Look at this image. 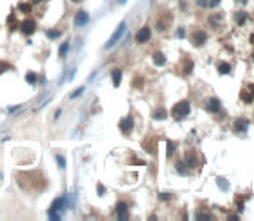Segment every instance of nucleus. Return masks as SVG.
<instances>
[{"label": "nucleus", "instance_id": "f257e3e1", "mask_svg": "<svg viewBox=\"0 0 254 221\" xmlns=\"http://www.w3.org/2000/svg\"><path fill=\"white\" fill-rule=\"evenodd\" d=\"M190 114V102L188 100H180L173 105L171 109V116L175 118L176 121H182L183 118H187Z\"/></svg>", "mask_w": 254, "mask_h": 221}, {"label": "nucleus", "instance_id": "f03ea898", "mask_svg": "<svg viewBox=\"0 0 254 221\" xmlns=\"http://www.w3.org/2000/svg\"><path fill=\"white\" fill-rule=\"evenodd\" d=\"M190 40H192V43H194L195 47H201V45H204V43H206L208 35H206L202 30H197V31H194V33L190 35Z\"/></svg>", "mask_w": 254, "mask_h": 221}, {"label": "nucleus", "instance_id": "7ed1b4c3", "mask_svg": "<svg viewBox=\"0 0 254 221\" xmlns=\"http://www.w3.org/2000/svg\"><path fill=\"white\" fill-rule=\"evenodd\" d=\"M125 28H126V24H125V23H121L120 26L116 28V31H114V33H112V36L109 38V41H107V45H105V49H111V47L114 45V43H116L118 40H120L121 35L125 33Z\"/></svg>", "mask_w": 254, "mask_h": 221}, {"label": "nucleus", "instance_id": "20e7f679", "mask_svg": "<svg viewBox=\"0 0 254 221\" xmlns=\"http://www.w3.org/2000/svg\"><path fill=\"white\" fill-rule=\"evenodd\" d=\"M233 131L235 133H244V131H247V128H249V121L246 119V118H237L235 121H233Z\"/></svg>", "mask_w": 254, "mask_h": 221}, {"label": "nucleus", "instance_id": "39448f33", "mask_svg": "<svg viewBox=\"0 0 254 221\" xmlns=\"http://www.w3.org/2000/svg\"><path fill=\"white\" fill-rule=\"evenodd\" d=\"M150 38V28L149 26H144L138 30V33L135 35V40L138 41V43H145V41H149Z\"/></svg>", "mask_w": 254, "mask_h": 221}, {"label": "nucleus", "instance_id": "423d86ee", "mask_svg": "<svg viewBox=\"0 0 254 221\" xmlns=\"http://www.w3.org/2000/svg\"><path fill=\"white\" fill-rule=\"evenodd\" d=\"M206 109H208V113L216 114V113H220L221 104H220V100H218L216 97H211L209 100H208V104H206Z\"/></svg>", "mask_w": 254, "mask_h": 221}, {"label": "nucleus", "instance_id": "0eeeda50", "mask_svg": "<svg viewBox=\"0 0 254 221\" xmlns=\"http://www.w3.org/2000/svg\"><path fill=\"white\" fill-rule=\"evenodd\" d=\"M240 98H242L246 104H251L254 100V85H247L246 90L240 92Z\"/></svg>", "mask_w": 254, "mask_h": 221}, {"label": "nucleus", "instance_id": "6e6552de", "mask_svg": "<svg viewBox=\"0 0 254 221\" xmlns=\"http://www.w3.org/2000/svg\"><path fill=\"white\" fill-rule=\"evenodd\" d=\"M120 128H121L123 133H130L131 128H133V118L128 116V118H125V119H121L120 121Z\"/></svg>", "mask_w": 254, "mask_h": 221}, {"label": "nucleus", "instance_id": "1a4fd4ad", "mask_svg": "<svg viewBox=\"0 0 254 221\" xmlns=\"http://www.w3.org/2000/svg\"><path fill=\"white\" fill-rule=\"evenodd\" d=\"M21 30H22V33H26V35L33 33V31H35V21H31V19L22 21V23H21Z\"/></svg>", "mask_w": 254, "mask_h": 221}, {"label": "nucleus", "instance_id": "9d476101", "mask_svg": "<svg viewBox=\"0 0 254 221\" xmlns=\"http://www.w3.org/2000/svg\"><path fill=\"white\" fill-rule=\"evenodd\" d=\"M88 23V14H86L85 11H80L78 14H76V19H75V24L76 26H83V24Z\"/></svg>", "mask_w": 254, "mask_h": 221}, {"label": "nucleus", "instance_id": "9b49d317", "mask_svg": "<svg viewBox=\"0 0 254 221\" xmlns=\"http://www.w3.org/2000/svg\"><path fill=\"white\" fill-rule=\"evenodd\" d=\"M152 59H154V64H156V66H164L166 64V57L163 52H154Z\"/></svg>", "mask_w": 254, "mask_h": 221}, {"label": "nucleus", "instance_id": "f8f14e48", "mask_svg": "<svg viewBox=\"0 0 254 221\" xmlns=\"http://www.w3.org/2000/svg\"><path fill=\"white\" fill-rule=\"evenodd\" d=\"M116 211H118V214H120V219H125V218H126V211H128L126 202H118L116 204Z\"/></svg>", "mask_w": 254, "mask_h": 221}, {"label": "nucleus", "instance_id": "ddd939ff", "mask_svg": "<svg viewBox=\"0 0 254 221\" xmlns=\"http://www.w3.org/2000/svg\"><path fill=\"white\" fill-rule=\"evenodd\" d=\"M216 68H218V71H220L221 74H230V73H232V66H230L228 62H218Z\"/></svg>", "mask_w": 254, "mask_h": 221}, {"label": "nucleus", "instance_id": "4468645a", "mask_svg": "<svg viewBox=\"0 0 254 221\" xmlns=\"http://www.w3.org/2000/svg\"><path fill=\"white\" fill-rule=\"evenodd\" d=\"M192 69H194V60L185 57V59H183V73H185V74H190Z\"/></svg>", "mask_w": 254, "mask_h": 221}, {"label": "nucleus", "instance_id": "2eb2a0df", "mask_svg": "<svg viewBox=\"0 0 254 221\" xmlns=\"http://www.w3.org/2000/svg\"><path fill=\"white\" fill-rule=\"evenodd\" d=\"M246 21H247V14H246V12H244V11L235 12V23L239 24V26H242Z\"/></svg>", "mask_w": 254, "mask_h": 221}, {"label": "nucleus", "instance_id": "dca6fc26", "mask_svg": "<svg viewBox=\"0 0 254 221\" xmlns=\"http://www.w3.org/2000/svg\"><path fill=\"white\" fill-rule=\"evenodd\" d=\"M185 164L188 166V168H194L195 164H197V161H195V156L194 154H187V156H185Z\"/></svg>", "mask_w": 254, "mask_h": 221}, {"label": "nucleus", "instance_id": "f3484780", "mask_svg": "<svg viewBox=\"0 0 254 221\" xmlns=\"http://www.w3.org/2000/svg\"><path fill=\"white\" fill-rule=\"evenodd\" d=\"M112 83H114V86H120V83H121V69H114V71H112Z\"/></svg>", "mask_w": 254, "mask_h": 221}, {"label": "nucleus", "instance_id": "a211bd4d", "mask_svg": "<svg viewBox=\"0 0 254 221\" xmlns=\"http://www.w3.org/2000/svg\"><path fill=\"white\" fill-rule=\"evenodd\" d=\"M166 116H168V114H166V111L164 109H157V111H154V114H152V118L154 119H166Z\"/></svg>", "mask_w": 254, "mask_h": 221}, {"label": "nucleus", "instance_id": "6ab92c4d", "mask_svg": "<svg viewBox=\"0 0 254 221\" xmlns=\"http://www.w3.org/2000/svg\"><path fill=\"white\" fill-rule=\"evenodd\" d=\"M176 171L180 175H188V166L185 162H176Z\"/></svg>", "mask_w": 254, "mask_h": 221}, {"label": "nucleus", "instance_id": "aec40b11", "mask_svg": "<svg viewBox=\"0 0 254 221\" xmlns=\"http://www.w3.org/2000/svg\"><path fill=\"white\" fill-rule=\"evenodd\" d=\"M221 19H223V16H221V14H214V16H211V17H209V23L214 26V24L221 23Z\"/></svg>", "mask_w": 254, "mask_h": 221}, {"label": "nucleus", "instance_id": "412c9836", "mask_svg": "<svg viewBox=\"0 0 254 221\" xmlns=\"http://www.w3.org/2000/svg\"><path fill=\"white\" fill-rule=\"evenodd\" d=\"M61 206H62V199H57V200H54L52 209H50V211H57V209H61Z\"/></svg>", "mask_w": 254, "mask_h": 221}, {"label": "nucleus", "instance_id": "4be33fe9", "mask_svg": "<svg viewBox=\"0 0 254 221\" xmlns=\"http://www.w3.org/2000/svg\"><path fill=\"white\" fill-rule=\"evenodd\" d=\"M175 149H176V145H175V143H173V142H168V157H171V156H173Z\"/></svg>", "mask_w": 254, "mask_h": 221}, {"label": "nucleus", "instance_id": "5701e85b", "mask_svg": "<svg viewBox=\"0 0 254 221\" xmlns=\"http://www.w3.org/2000/svg\"><path fill=\"white\" fill-rule=\"evenodd\" d=\"M56 159H57V162H59V168H62V169L66 168V159H64L62 156H57Z\"/></svg>", "mask_w": 254, "mask_h": 221}, {"label": "nucleus", "instance_id": "b1692460", "mask_svg": "<svg viewBox=\"0 0 254 221\" xmlns=\"http://www.w3.org/2000/svg\"><path fill=\"white\" fill-rule=\"evenodd\" d=\"M195 218H197V219H202V218H208V219H211V214H208V213H201V211H199L197 214H195Z\"/></svg>", "mask_w": 254, "mask_h": 221}, {"label": "nucleus", "instance_id": "393cba45", "mask_svg": "<svg viewBox=\"0 0 254 221\" xmlns=\"http://www.w3.org/2000/svg\"><path fill=\"white\" fill-rule=\"evenodd\" d=\"M26 79H28V83H35V81H37V74H35V73H28Z\"/></svg>", "mask_w": 254, "mask_h": 221}, {"label": "nucleus", "instance_id": "a878e982", "mask_svg": "<svg viewBox=\"0 0 254 221\" xmlns=\"http://www.w3.org/2000/svg\"><path fill=\"white\" fill-rule=\"evenodd\" d=\"M67 49H69V43H64L62 47H61V50H59V54H61V57H64L66 55V52H67Z\"/></svg>", "mask_w": 254, "mask_h": 221}, {"label": "nucleus", "instance_id": "bb28decb", "mask_svg": "<svg viewBox=\"0 0 254 221\" xmlns=\"http://www.w3.org/2000/svg\"><path fill=\"white\" fill-rule=\"evenodd\" d=\"M216 181H218V185H220V187H221V188H223V190H227V188H228V185H227V181H225V180H223V178H218V180H216Z\"/></svg>", "mask_w": 254, "mask_h": 221}, {"label": "nucleus", "instance_id": "cd10ccee", "mask_svg": "<svg viewBox=\"0 0 254 221\" xmlns=\"http://www.w3.org/2000/svg\"><path fill=\"white\" fill-rule=\"evenodd\" d=\"M159 199H161V200H168V199H171V194H168V192H163V194H159Z\"/></svg>", "mask_w": 254, "mask_h": 221}, {"label": "nucleus", "instance_id": "c85d7f7f", "mask_svg": "<svg viewBox=\"0 0 254 221\" xmlns=\"http://www.w3.org/2000/svg\"><path fill=\"white\" fill-rule=\"evenodd\" d=\"M83 92H85V88H83V86H81V88H78V90H76V92H73V94H71V98H76V97H78L80 94H83Z\"/></svg>", "mask_w": 254, "mask_h": 221}, {"label": "nucleus", "instance_id": "c756f323", "mask_svg": "<svg viewBox=\"0 0 254 221\" xmlns=\"http://www.w3.org/2000/svg\"><path fill=\"white\" fill-rule=\"evenodd\" d=\"M47 35H49V38H57V36H61V31L59 30L57 31H49Z\"/></svg>", "mask_w": 254, "mask_h": 221}, {"label": "nucleus", "instance_id": "7c9ffc66", "mask_svg": "<svg viewBox=\"0 0 254 221\" xmlns=\"http://www.w3.org/2000/svg\"><path fill=\"white\" fill-rule=\"evenodd\" d=\"M19 9H21V11H24V12H30V11H31V5H26V4H21V5H19Z\"/></svg>", "mask_w": 254, "mask_h": 221}, {"label": "nucleus", "instance_id": "2f4dec72", "mask_svg": "<svg viewBox=\"0 0 254 221\" xmlns=\"http://www.w3.org/2000/svg\"><path fill=\"white\" fill-rule=\"evenodd\" d=\"M197 4L201 5V7H208V5H209V2H208V0H197Z\"/></svg>", "mask_w": 254, "mask_h": 221}, {"label": "nucleus", "instance_id": "473e14b6", "mask_svg": "<svg viewBox=\"0 0 254 221\" xmlns=\"http://www.w3.org/2000/svg\"><path fill=\"white\" fill-rule=\"evenodd\" d=\"M176 35H178L180 38H182V36H185V30H183V28H180V30L176 31Z\"/></svg>", "mask_w": 254, "mask_h": 221}, {"label": "nucleus", "instance_id": "72a5a7b5", "mask_svg": "<svg viewBox=\"0 0 254 221\" xmlns=\"http://www.w3.org/2000/svg\"><path fill=\"white\" fill-rule=\"evenodd\" d=\"M218 4H220V0H211V2H209V5H211V7H216Z\"/></svg>", "mask_w": 254, "mask_h": 221}, {"label": "nucleus", "instance_id": "f704fd0d", "mask_svg": "<svg viewBox=\"0 0 254 221\" xmlns=\"http://www.w3.org/2000/svg\"><path fill=\"white\" fill-rule=\"evenodd\" d=\"M5 68H7V66H5L4 62H0V73H4V71H5Z\"/></svg>", "mask_w": 254, "mask_h": 221}, {"label": "nucleus", "instance_id": "c9c22d12", "mask_svg": "<svg viewBox=\"0 0 254 221\" xmlns=\"http://www.w3.org/2000/svg\"><path fill=\"white\" fill-rule=\"evenodd\" d=\"M237 2H239V4H246L247 0H237Z\"/></svg>", "mask_w": 254, "mask_h": 221}, {"label": "nucleus", "instance_id": "e433bc0d", "mask_svg": "<svg viewBox=\"0 0 254 221\" xmlns=\"http://www.w3.org/2000/svg\"><path fill=\"white\" fill-rule=\"evenodd\" d=\"M125 2H126V0H120V4H125Z\"/></svg>", "mask_w": 254, "mask_h": 221}, {"label": "nucleus", "instance_id": "4c0bfd02", "mask_svg": "<svg viewBox=\"0 0 254 221\" xmlns=\"http://www.w3.org/2000/svg\"><path fill=\"white\" fill-rule=\"evenodd\" d=\"M75 2H80V0H75Z\"/></svg>", "mask_w": 254, "mask_h": 221}, {"label": "nucleus", "instance_id": "58836bf2", "mask_svg": "<svg viewBox=\"0 0 254 221\" xmlns=\"http://www.w3.org/2000/svg\"><path fill=\"white\" fill-rule=\"evenodd\" d=\"M252 59H254V54H252Z\"/></svg>", "mask_w": 254, "mask_h": 221}]
</instances>
